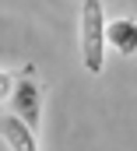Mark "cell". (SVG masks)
I'll list each match as a JSON object with an SVG mask.
<instances>
[{
	"label": "cell",
	"instance_id": "obj_1",
	"mask_svg": "<svg viewBox=\"0 0 137 151\" xmlns=\"http://www.w3.org/2000/svg\"><path fill=\"white\" fill-rule=\"evenodd\" d=\"M81 60L92 77L105 67V11L102 0H81Z\"/></svg>",
	"mask_w": 137,
	"mask_h": 151
},
{
	"label": "cell",
	"instance_id": "obj_2",
	"mask_svg": "<svg viewBox=\"0 0 137 151\" xmlns=\"http://www.w3.org/2000/svg\"><path fill=\"white\" fill-rule=\"evenodd\" d=\"M11 113L18 116L25 127L39 130V116H42V91H39V81H35L32 67H25L21 77L14 81V88H11Z\"/></svg>",
	"mask_w": 137,
	"mask_h": 151
},
{
	"label": "cell",
	"instance_id": "obj_3",
	"mask_svg": "<svg viewBox=\"0 0 137 151\" xmlns=\"http://www.w3.org/2000/svg\"><path fill=\"white\" fill-rule=\"evenodd\" d=\"M105 46H112L120 56H134L137 53V18L105 21Z\"/></svg>",
	"mask_w": 137,
	"mask_h": 151
},
{
	"label": "cell",
	"instance_id": "obj_4",
	"mask_svg": "<svg viewBox=\"0 0 137 151\" xmlns=\"http://www.w3.org/2000/svg\"><path fill=\"white\" fill-rule=\"evenodd\" d=\"M0 137L11 151H39V141H35V130L25 127L18 116H0Z\"/></svg>",
	"mask_w": 137,
	"mask_h": 151
},
{
	"label": "cell",
	"instance_id": "obj_5",
	"mask_svg": "<svg viewBox=\"0 0 137 151\" xmlns=\"http://www.w3.org/2000/svg\"><path fill=\"white\" fill-rule=\"evenodd\" d=\"M4 99H11V74L7 70H0V102Z\"/></svg>",
	"mask_w": 137,
	"mask_h": 151
}]
</instances>
